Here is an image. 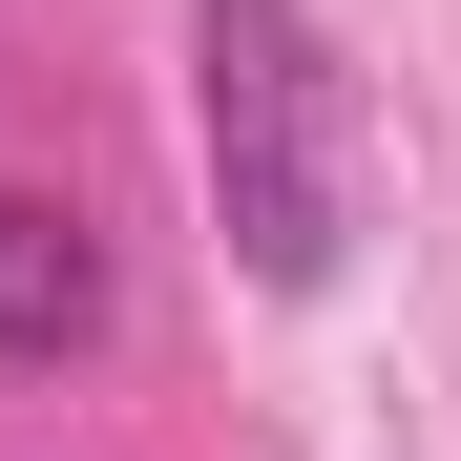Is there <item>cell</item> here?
Here are the masks:
<instances>
[{
	"mask_svg": "<svg viewBox=\"0 0 461 461\" xmlns=\"http://www.w3.org/2000/svg\"><path fill=\"white\" fill-rule=\"evenodd\" d=\"M189 168L252 294H336L357 252V63L315 0H189Z\"/></svg>",
	"mask_w": 461,
	"mask_h": 461,
	"instance_id": "cell-1",
	"label": "cell"
},
{
	"mask_svg": "<svg viewBox=\"0 0 461 461\" xmlns=\"http://www.w3.org/2000/svg\"><path fill=\"white\" fill-rule=\"evenodd\" d=\"M105 336V230L63 189H0V377H63Z\"/></svg>",
	"mask_w": 461,
	"mask_h": 461,
	"instance_id": "cell-2",
	"label": "cell"
}]
</instances>
